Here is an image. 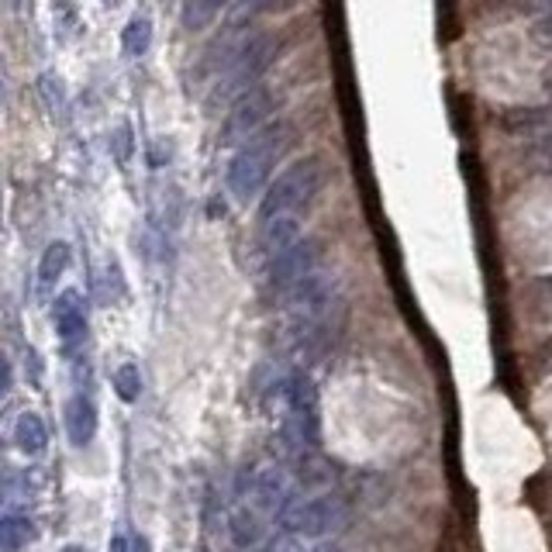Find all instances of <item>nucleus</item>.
I'll list each match as a JSON object with an SVG mask.
<instances>
[{"mask_svg": "<svg viewBox=\"0 0 552 552\" xmlns=\"http://www.w3.org/2000/svg\"><path fill=\"white\" fill-rule=\"evenodd\" d=\"M228 539H232L239 549H252L259 539H263V525H259V518L252 515L249 508H239V511H232V518H228Z\"/></svg>", "mask_w": 552, "mask_h": 552, "instance_id": "4468645a", "label": "nucleus"}, {"mask_svg": "<svg viewBox=\"0 0 552 552\" xmlns=\"http://www.w3.org/2000/svg\"><path fill=\"white\" fill-rule=\"evenodd\" d=\"M542 90H546V94L552 97V63L542 69Z\"/></svg>", "mask_w": 552, "mask_h": 552, "instance_id": "4be33fe9", "label": "nucleus"}, {"mask_svg": "<svg viewBox=\"0 0 552 552\" xmlns=\"http://www.w3.org/2000/svg\"><path fill=\"white\" fill-rule=\"evenodd\" d=\"M63 552H87V549H83V546H66Z\"/></svg>", "mask_w": 552, "mask_h": 552, "instance_id": "393cba45", "label": "nucleus"}, {"mask_svg": "<svg viewBox=\"0 0 552 552\" xmlns=\"http://www.w3.org/2000/svg\"><path fill=\"white\" fill-rule=\"evenodd\" d=\"M325 180H328V166L321 156H304L297 163H290L266 187L263 201H259V225L273 218H301L304 207H311L314 197L321 194Z\"/></svg>", "mask_w": 552, "mask_h": 552, "instance_id": "f03ea898", "label": "nucleus"}, {"mask_svg": "<svg viewBox=\"0 0 552 552\" xmlns=\"http://www.w3.org/2000/svg\"><path fill=\"white\" fill-rule=\"evenodd\" d=\"M114 390H118V397L128 404H135L138 397H142V373H138L135 363H121L118 370H114Z\"/></svg>", "mask_w": 552, "mask_h": 552, "instance_id": "a211bd4d", "label": "nucleus"}, {"mask_svg": "<svg viewBox=\"0 0 552 552\" xmlns=\"http://www.w3.org/2000/svg\"><path fill=\"white\" fill-rule=\"evenodd\" d=\"M280 528L294 539H325L342 528H349L352 508L342 494H318V497H290L280 508Z\"/></svg>", "mask_w": 552, "mask_h": 552, "instance_id": "20e7f679", "label": "nucleus"}, {"mask_svg": "<svg viewBox=\"0 0 552 552\" xmlns=\"http://www.w3.org/2000/svg\"><path fill=\"white\" fill-rule=\"evenodd\" d=\"M132 552H149V542H145V539H132Z\"/></svg>", "mask_w": 552, "mask_h": 552, "instance_id": "5701e85b", "label": "nucleus"}, {"mask_svg": "<svg viewBox=\"0 0 552 552\" xmlns=\"http://www.w3.org/2000/svg\"><path fill=\"white\" fill-rule=\"evenodd\" d=\"M318 259H321V245L314 239H301L297 245H290L287 252H280V256L270 259V266H266V280H270V287L276 294H283V290H290L294 283L308 280L311 273H318Z\"/></svg>", "mask_w": 552, "mask_h": 552, "instance_id": "0eeeda50", "label": "nucleus"}, {"mask_svg": "<svg viewBox=\"0 0 552 552\" xmlns=\"http://www.w3.org/2000/svg\"><path fill=\"white\" fill-rule=\"evenodd\" d=\"M97 421H101L97 418V404L90 401V397L76 394V397H69L66 401V435H69V442H73L76 449H83V446L94 442Z\"/></svg>", "mask_w": 552, "mask_h": 552, "instance_id": "1a4fd4ad", "label": "nucleus"}, {"mask_svg": "<svg viewBox=\"0 0 552 552\" xmlns=\"http://www.w3.org/2000/svg\"><path fill=\"white\" fill-rule=\"evenodd\" d=\"M290 142H294V128L287 121H273L256 138H249L242 149H235V156L228 159L225 170V183L235 201H249V197H256L270 183L276 163L290 149Z\"/></svg>", "mask_w": 552, "mask_h": 552, "instance_id": "f257e3e1", "label": "nucleus"}, {"mask_svg": "<svg viewBox=\"0 0 552 552\" xmlns=\"http://www.w3.org/2000/svg\"><path fill=\"white\" fill-rule=\"evenodd\" d=\"M218 14H221V4H201V0H194V4L180 7V25L187 28V32H201V28L211 25Z\"/></svg>", "mask_w": 552, "mask_h": 552, "instance_id": "f3484780", "label": "nucleus"}, {"mask_svg": "<svg viewBox=\"0 0 552 552\" xmlns=\"http://www.w3.org/2000/svg\"><path fill=\"white\" fill-rule=\"evenodd\" d=\"M128 549H132V542H128L125 535H114V539H111V552H128Z\"/></svg>", "mask_w": 552, "mask_h": 552, "instance_id": "412c9836", "label": "nucleus"}, {"mask_svg": "<svg viewBox=\"0 0 552 552\" xmlns=\"http://www.w3.org/2000/svg\"><path fill=\"white\" fill-rule=\"evenodd\" d=\"M301 242V218H273V221H263L256 232V249L263 252L266 259L280 256L287 252L290 245Z\"/></svg>", "mask_w": 552, "mask_h": 552, "instance_id": "9d476101", "label": "nucleus"}, {"mask_svg": "<svg viewBox=\"0 0 552 552\" xmlns=\"http://www.w3.org/2000/svg\"><path fill=\"white\" fill-rule=\"evenodd\" d=\"M273 107H276V101H273L270 90L259 87V90H252V94H245L242 101H235L232 111H228L218 142L225 145V149H232V145L235 149H242L249 138H256L266 125H273L270 121Z\"/></svg>", "mask_w": 552, "mask_h": 552, "instance_id": "423d86ee", "label": "nucleus"}, {"mask_svg": "<svg viewBox=\"0 0 552 552\" xmlns=\"http://www.w3.org/2000/svg\"><path fill=\"white\" fill-rule=\"evenodd\" d=\"M52 318H56V332L63 345H76L87 335V308H83L80 290H63L52 304Z\"/></svg>", "mask_w": 552, "mask_h": 552, "instance_id": "6e6552de", "label": "nucleus"}, {"mask_svg": "<svg viewBox=\"0 0 552 552\" xmlns=\"http://www.w3.org/2000/svg\"><path fill=\"white\" fill-rule=\"evenodd\" d=\"M149 45H152V21L145 18V14L128 18L125 32H121V49H125V56H145Z\"/></svg>", "mask_w": 552, "mask_h": 552, "instance_id": "2eb2a0df", "label": "nucleus"}, {"mask_svg": "<svg viewBox=\"0 0 552 552\" xmlns=\"http://www.w3.org/2000/svg\"><path fill=\"white\" fill-rule=\"evenodd\" d=\"M283 439L297 452H308L318 446V390L304 373H290L283 380Z\"/></svg>", "mask_w": 552, "mask_h": 552, "instance_id": "39448f33", "label": "nucleus"}, {"mask_svg": "<svg viewBox=\"0 0 552 552\" xmlns=\"http://www.w3.org/2000/svg\"><path fill=\"white\" fill-rule=\"evenodd\" d=\"M280 49H283L280 35H252L249 42L221 66L218 83H214V90H211V104H235V101H242L245 94L259 90L256 87L259 76L280 59Z\"/></svg>", "mask_w": 552, "mask_h": 552, "instance_id": "7ed1b4c3", "label": "nucleus"}, {"mask_svg": "<svg viewBox=\"0 0 552 552\" xmlns=\"http://www.w3.org/2000/svg\"><path fill=\"white\" fill-rule=\"evenodd\" d=\"M14 446H18L25 456H42L45 446H49V432H45V421L38 418L35 411H25L14 425Z\"/></svg>", "mask_w": 552, "mask_h": 552, "instance_id": "f8f14e48", "label": "nucleus"}, {"mask_svg": "<svg viewBox=\"0 0 552 552\" xmlns=\"http://www.w3.org/2000/svg\"><path fill=\"white\" fill-rule=\"evenodd\" d=\"M256 501L280 515V508L290 501V480L283 466H263L256 473Z\"/></svg>", "mask_w": 552, "mask_h": 552, "instance_id": "9b49d317", "label": "nucleus"}, {"mask_svg": "<svg viewBox=\"0 0 552 552\" xmlns=\"http://www.w3.org/2000/svg\"><path fill=\"white\" fill-rule=\"evenodd\" d=\"M66 266H69V245L66 242H49L45 245V252H42V259H38V287L49 290L52 283L66 273Z\"/></svg>", "mask_w": 552, "mask_h": 552, "instance_id": "ddd939ff", "label": "nucleus"}, {"mask_svg": "<svg viewBox=\"0 0 552 552\" xmlns=\"http://www.w3.org/2000/svg\"><path fill=\"white\" fill-rule=\"evenodd\" d=\"M318 552H342V549H339V546H321Z\"/></svg>", "mask_w": 552, "mask_h": 552, "instance_id": "b1692460", "label": "nucleus"}, {"mask_svg": "<svg viewBox=\"0 0 552 552\" xmlns=\"http://www.w3.org/2000/svg\"><path fill=\"white\" fill-rule=\"evenodd\" d=\"M535 38H539L546 49H552V14H546V18L535 21Z\"/></svg>", "mask_w": 552, "mask_h": 552, "instance_id": "aec40b11", "label": "nucleus"}, {"mask_svg": "<svg viewBox=\"0 0 552 552\" xmlns=\"http://www.w3.org/2000/svg\"><path fill=\"white\" fill-rule=\"evenodd\" d=\"M0 539H4L7 552H18L21 546H28V542L35 539L32 518L28 515H7L4 525H0Z\"/></svg>", "mask_w": 552, "mask_h": 552, "instance_id": "dca6fc26", "label": "nucleus"}, {"mask_svg": "<svg viewBox=\"0 0 552 552\" xmlns=\"http://www.w3.org/2000/svg\"><path fill=\"white\" fill-rule=\"evenodd\" d=\"M263 552H308V549H304V542L294 539V535H280V539L266 542Z\"/></svg>", "mask_w": 552, "mask_h": 552, "instance_id": "6ab92c4d", "label": "nucleus"}]
</instances>
